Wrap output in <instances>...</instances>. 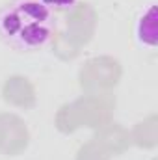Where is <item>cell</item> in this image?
<instances>
[{
	"label": "cell",
	"mask_w": 158,
	"mask_h": 160,
	"mask_svg": "<svg viewBox=\"0 0 158 160\" xmlns=\"http://www.w3.org/2000/svg\"><path fill=\"white\" fill-rule=\"evenodd\" d=\"M54 30V11L39 0H13L0 11V38L15 50H39L48 45Z\"/></svg>",
	"instance_id": "6da1fadb"
},
{
	"label": "cell",
	"mask_w": 158,
	"mask_h": 160,
	"mask_svg": "<svg viewBox=\"0 0 158 160\" xmlns=\"http://www.w3.org/2000/svg\"><path fill=\"white\" fill-rule=\"evenodd\" d=\"M136 34H138L140 43H143L147 47L156 45V8L155 6H149V9L138 21Z\"/></svg>",
	"instance_id": "7a4b0ae2"
},
{
	"label": "cell",
	"mask_w": 158,
	"mask_h": 160,
	"mask_svg": "<svg viewBox=\"0 0 158 160\" xmlns=\"http://www.w3.org/2000/svg\"><path fill=\"white\" fill-rule=\"evenodd\" d=\"M39 2L45 4L50 11H69L78 4V0H39Z\"/></svg>",
	"instance_id": "3957f363"
}]
</instances>
